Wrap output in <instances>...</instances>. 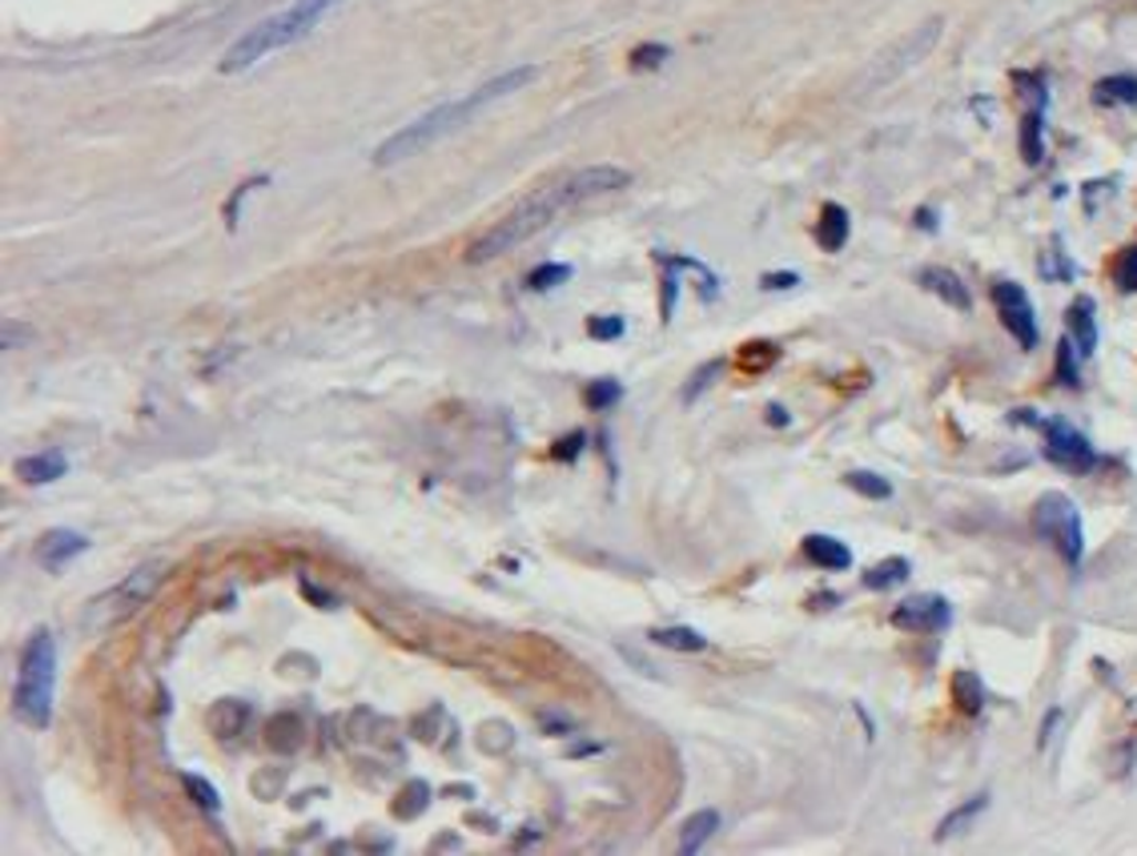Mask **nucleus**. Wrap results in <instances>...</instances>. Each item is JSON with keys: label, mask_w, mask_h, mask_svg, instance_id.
<instances>
[{"label": "nucleus", "mask_w": 1137, "mask_h": 856, "mask_svg": "<svg viewBox=\"0 0 1137 856\" xmlns=\"http://www.w3.org/2000/svg\"><path fill=\"white\" fill-rule=\"evenodd\" d=\"M1114 282L1126 294H1137V245H1126L1122 254H1117V262H1114Z\"/></svg>", "instance_id": "obj_28"}, {"label": "nucleus", "mask_w": 1137, "mask_h": 856, "mask_svg": "<svg viewBox=\"0 0 1137 856\" xmlns=\"http://www.w3.org/2000/svg\"><path fill=\"white\" fill-rule=\"evenodd\" d=\"M69 471V458L61 451H44V455H29L17 458V478L29 483V487H44V483H56V478Z\"/></svg>", "instance_id": "obj_14"}, {"label": "nucleus", "mask_w": 1137, "mask_h": 856, "mask_svg": "<svg viewBox=\"0 0 1137 856\" xmlns=\"http://www.w3.org/2000/svg\"><path fill=\"white\" fill-rule=\"evenodd\" d=\"M917 282H920V289H928V294H937L945 306H952V310H961V314H969L972 310V294H969V286H965L952 270H945V266H925V270H917Z\"/></svg>", "instance_id": "obj_11"}, {"label": "nucleus", "mask_w": 1137, "mask_h": 856, "mask_svg": "<svg viewBox=\"0 0 1137 856\" xmlns=\"http://www.w3.org/2000/svg\"><path fill=\"white\" fill-rule=\"evenodd\" d=\"M157 579H161V568H157V563H149V568H137L129 579H125L122 588L113 591V600L122 603V607H137L141 600H149V591L157 588Z\"/></svg>", "instance_id": "obj_19"}, {"label": "nucleus", "mask_w": 1137, "mask_h": 856, "mask_svg": "<svg viewBox=\"0 0 1137 856\" xmlns=\"http://www.w3.org/2000/svg\"><path fill=\"white\" fill-rule=\"evenodd\" d=\"M768 423H772V426H788L792 419H788L785 406H768Z\"/></svg>", "instance_id": "obj_39"}, {"label": "nucleus", "mask_w": 1137, "mask_h": 856, "mask_svg": "<svg viewBox=\"0 0 1137 856\" xmlns=\"http://www.w3.org/2000/svg\"><path fill=\"white\" fill-rule=\"evenodd\" d=\"M804 556L808 563H817L824 571H849L852 568V551L832 535H808L804 539Z\"/></svg>", "instance_id": "obj_15"}, {"label": "nucleus", "mask_w": 1137, "mask_h": 856, "mask_svg": "<svg viewBox=\"0 0 1137 856\" xmlns=\"http://www.w3.org/2000/svg\"><path fill=\"white\" fill-rule=\"evenodd\" d=\"M85 551H88V539L77 531H49L41 543H36V559H41L49 571H61L77 556H85Z\"/></svg>", "instance_id": "obj_12"}, {"label": "nucleus", "mask_w": 1137, "mask_h": 856, "mask_svg": "<svg viewBox=\"0 0 1137 856\" xmlns=\"http://www.w3.org/2000/svg\"><path fill=\"white\" fill-rule=\"evenodd\" d=\"M346 0H294V4H286L282 12H274V17H265V21H257L250 33H242L238 41H233L230 49H225V56H221V73H245V68H254L257 61H265V56H274L277 49H289V45H298L302 36H309L314 29H318L330 12H338L343 9Z\"/></svg>", "instance_id": "obj_3"}, {"label": "nucleus", "mask_w": 1137, "mask_h": 856, "mask_svg": "<svg viewBox=\"0 0 1137 856\" xmlns=\"http://www.w3.org/2000/svg\"><path fill=\"white\" fill-rule=\"evenodd\" d=\"M1065 330L1070 338L1077 342V355L1089 358L1097 350V318H1094V298L1082 294V298L1070 302V310H1065Z\"/></svg>", "instance_id": "obj_13"}, {"label": "nucleus", "mask_w": 1137, "mask_h": 856, "mask_svg": "<svg viewBox=\"0 0 1137 856\" xmlns=\"http://www.w3.org/2000/svg\"><path fill=\"white\" fill-rule=\"evenodd\" d=\"M917 225L933 234V230H937V213H933V210H917Z\"/></svg>", "instance_id": "obj_38"}, {"label": "nucleus", "mask_w": 1137, "mask_h": 856, "mask_svg": "<svg viewBox=\"0 0 1137 856\" xmlns=\"http://www.w3.org/2000/svg\"><path fill=\"white\" fill-rule=\"evenodd\" d=\"M1057 382L1065 390H1077L1082 387V370H1077V342H1073L1070 334L1057 342Z\"/></svg>", "instance_id": "obj_25"}, {"label": "nucleus", "mask_w": 1137, "mask_h": 856, "mask_svg": "<svg viewBox=\"0 0 1137 856\" xmlns=\"http://www.w3.org/2000/svg\"><path fill=\"white\" fill-rule=\"evenodd\" d=\"M667 61V45H640L631 53V68H655Z\"/></svg>", "instance_id": "obj_33"}, {"label": "nucleus", "mask_w": 1137, "mask_h": 856, "mask_svg": "<svg viewBox=\"0 0 1137 856\" xmlns=\"http://www.w3.org/2000/svg\"><path fill=\"white\" fill-rule=\"evenodd\" d=\"M716 828H719V812L716 809H704V812H696V816H687L684 833H680V853H684V856L699 853V848L707 845V836L716 833Z\"/></svg>", "instance_id": "obj_20"}, {"label": "nucleus", "mask_w": 1137, "mask_h": 856, "mask_svg": "<svg viewBox=\"0 0 1137 856\" xmlns=\"http://www.w3.org/2000/svg\"><path fill=\"white\" fill-rule=\"evenodd\" d=\"M1041 274H1045V278H1050V282H1070V278H1073V262H1070V257H1065V250H1061V242L1053 245L1050 254L1041 257Z\"/></svg>", "instance_id": "obj_29"}, {"label": "nucleus", "mask_w": 1137, "mask_h": 856, "mask_svg": "<svg viewBox=\"0 0 1137 856\" xmlns=\"http://www.w3.org/2000/svg\"><path fill=\"white\" fill-rule=\"evenodd\" d=\"M893 627L901 632H920V635H940L952 627V607L945 595L928 591V595H908L905 603H896Z\"/></svg>", "instance_id": "obj_10"}, {"label": "nucleus", "mask_w": 1137, "mask_h": 856, "mask_svg": "<svg viewBox=\"0 0 1137 856\" xmlns=\"http://www.w3.org/2000/svg\"><path fill=\"white\" fill-rule=\"evenodd\" d=\"M940 29H945V21L940 17H933V21H925L920 29H913V33H905L896 45H888L881 56H873V65H868V73H864V81H861V89H881V85H893L901 73H908L913 65H920L933 49H937V41H940Z\"/></svg>", "instance_id": "obj_6"}, {"label": "nucleus", "mask_w": 1137, "mask_h": 856, "mask_svg": "<svg viewBox=\"0 0 1137 856\" xmlns=\"http://www.w3.org/2000/svg\"><path fill=\"white\" fill-rule=\"evenodd\" d=\"M1033 531L1057 547L1061 559H1065V568H1082L1085 527H1082V515H1077V507H1073L1070 495H1061V490L1041 495L1038 507H1033Z\"/></svg>", "instance_id": "obj_5"}, {"label": "nucleus", "mask_w": 1137, "mask_h": 856, "mask_svg": "<svg viewBox=\"0 0 1137 856\" xmlns=\"http://www.w3.org/2000/svg\"><path fill=\"white\" fill-rule=\"evenodd\" d=\"M623 330H628V326H623V318H615V314H611V318H591V323H587V334H591L596 342H611V338H619Z\"/></svg>", "instance_id": "obj_32"}, {"label": "nucleus", "mask_w": 1137, "mask_h": 856, "mask_svg": "<svg viewBox=\"0 0 1137 856\" xmlns=\"http://www.w3.org/2000/svg\"><path fill=\"white\" fill-rule=\"evenodd\" d=\"M1038 431L1045 434V446H1041V455L1050 458L1053 467L1073 471V475H1089V471L1097 467L1094 443H1089V438H1085V434L1077 431L1070 419H1061V414H1053V419H1041Z\"/></svg>", "instance_id": "obj_7"}, {"label": "nucleus", "mask_w": 1137, "mask_h": 856, "mask_svg": "<svg viewBox=\"0 0 1137 856\" xmlns=\"http://www.w3.org/2000/svg\"><path fill=\"white\" fill-rule=\"evenodd\" d=\"M952 700H957V708H961L965 716H981V708H985V684H981V676L977 672H969V667H961V672H952Z\"/></svg>", "instance_id": "obj_17"}, {"label": "nucleus", "mask_w": 1137, "mask_h": 856, "mask_svg": "<svg viewBox=\"0 0 1137 856\" xmlns=\"http://www.w3.org/2000/svg\"><path fill=\"white\" fill-rule=\"evenodd\" d=\"M1017 93L1025 97V117H1021V157L1029 166H1041L1045 145H1041V129H1045V105H1050V89L1041 73H1013Z\"/></svg>", "instance_id": "obj_8"}, {"label": "nucleus", "mask_w": 1137, "mask_h": 856, "mask_svg": "<svg viewBox=\"0 0 1137 856\" xmlns=\"http://www.w3.org/2000/svg\"><path fill=\"white\" fill-rule=\"evenodd\" d=\"M796 282H800L796 274H764L760 286H764V289H792Z\"/></svg>", "instance_id": "obj_37"}, {"label": "nucleus", "mask_w": 1137, "mask_h": 856, "mask_svg": "<svg viewBox=\"0 0 1137 856\" xmlns=\"http://www.w3.org/2000/svg\"><path fill=\"white\" fill-rule=\"evenodd\" d=\"M1097 105H1137V77L1122 73V77H1105L1094 85Z\"/></svg>", "instance_id": "obj_23"}, {"label": "nucleus", "mask_w": 1137, "mask_h": 856, "mask_svg": "<svg viewBox=\"0 0 1137 856\" xmlns=\"http://www.w3.org/2000/svg\"><path fill=\"white\" fill-rule=\"evenodd\" d=\"M913 575V563L905 556H893V559H881L876 568L864 571V588L868 591H888V588H901L905 579Z\"/></svg>", "instance_id": "obj_18"}, {"label": "nucleus", "mask_w": 1137, "mask_h": 856, "mask_svg": "<svg viewBox=\"0 0 1137 856\" xmlns=\"http://www.w3.org/2000/svg\"><path fill=\"white\" fill-rule=\"evenodd\" d=\"M571 274H575L571 266H539V270H530V274H527V286L530 289L564 286V282H571Z\"/></svg>", "instance_id": "obj_30"}, {"label": "nucleus", "mask_w": 1137, "mask_h": 856, "mask_svg": "<svg viewBox=\"0 0 1137 856\" xmlns=\"http://www.w3.org/2000/svg\"><path fill=\"white\" fill-rule=\"evenodd\" d=\"M583 399H587V406H591V411H611V406L623 399V387H619L615 379H596L591 387L583 390Z\"/></svg>", "instance_id": "obj_26"}, {"label": "nucleus", "mask_w": 1137, "mask_h": 856, "mask_svg": "<svg viewBox=\"0 0 1137 856\" xmlns=\"http://www.w3.org/2000/svg\"><path fill=\"white\" fill-rule=\"evenodd\" d=\"M993 306H997V314H1001L1006 330L1017 338V346H1021V350H1038L1041 330H1038V314H1033V302H1029L1025 286H1017V282H997Z\"/></svg>", "instance_id": "obj_9"}, {"label": "nucleus", "mask_w": 1137, "mask_h": 856, "mask_svg": "<svg viewBox=\"0 0 1137 856\" xmlns=\"http://www.w3.org/2000/svg\"><path fill=\"white\" fill-rule=\"evenodd\" d=\"M648 640L660 647H672V652H704L707 647V640L696 627H652Z\"/></svg>", "instance_id": "obj_22"}, {"label": "nucleus", "mask_w": 1137, "mask_h": 856, "mask_svg": "<svg viewBox=\"0 0 1137 856\" xmlns=\"http://www.w3.org/2000/svg\"><path fill=\"white\" fill-rule=\"evenodd\" d=\"M849 210L844 205H836V201H829L824 210H820V222H817V242H820V250H829V254H840L844 250V242H849Z\"/></svg>", "instance_id": "obj_16"}, {"label": "nucleus", "mask_w": 1137, "mask_h": 856, "mask_svg": "<svg viewBox=\"0 0 1137 856\" xmlns=\"http://www.w3.org/2000/svg\"><path fill=\"white\" fill-rule=\"evenodd\" d=\"M535 77H539V68H535V65H519V68H507V73L491 77L486 85H478V89L466 93V97L442 101V105L427 109L422 117H414L410 125L394 129L387 141L378 145V149H375V166L387 169V166H398V161H410V157L427 154V149H431V145H439L442 137L459 134L463 125L475 121L478 113L491 109L495 101H503V97H510V93L527 89Z\"/></svg>", "instance_id": "obj_2"}, {"label": "nucleus", "mask_w": 1137, "mask_h": 856, "mask_svg": "<svg viewBox=\"0 0 1137 856\" xmlns=\"http://www.w3.org/2000/svg\"><path fill=\"white\" fill-rule=\"evenodd\" d=\"M583 451V434H567L564 446H555V458H575Z\"/></svg>", "instance_id": "obj_36"}, {"label": "nucleus", "mask_w": 1137, "mask_h": 856, "mask_svg": "<svg viewBox=\"0 0 1137 856\" xmlns=\"http://www.w3.org/2000/svg\"><path fill=\"white\" fill-rule=\"evenodd\" d=\"M623 186H631V173L619 166H587V169L567 173V178H555L551 186H543V190H535L527 201H519L507 218H498L483 237H475L471 250H466V262L478 266V262L503 257L507 250H515V245L530 242L539 230H547L555 218H564L567 210H575L579 201L599 198V193H615L623 190Z\"/></svg>", "instance_id": "obj_1"}, {"label": "nucleus", "mask_w": 1137, "mask_h": 856, "mask_svg": "<svg viewBox=\"0 0 1137 856\" xmlns=\"http://www.w3.org/2000/svg\"><path fill=\"white\" fill-rule=\"evenodd\" d=\"M772 358H776V346L772 342H748V346H744V367H748V370L764 367V362H772Z\"/></svg>", "instance_id": "obj_34"}, {"label": "nucleus", "mask_w": 1137, "mask_h": 856, "mask_svg": "<svg viewBox=\"0 0 1137 856\" xmlns=\"http://www.w3.org/2000/svg\"><path fill=\"white\" fill-rule=\"evenodd\" d=\"M844 483H849L856 495H864V499H893V483L884 475H873V471H849Z\"/></svg>", "instance_id": "obj_24"}, {"label": "nucleus", "mask_w": 1137, "mask_h": 856, "mask_svg": "<svg viewBox=\"0 0 1137 856\" xmlns=\"http://www.w3.org/2000/svg\"><path fill=\"white\" fill-rule=\"evenodd\" d=\"M1057 720H1061V712H1057V708H1053V712L1045 716V723H1041V744H1045V740H1050V732H1053V728H1057Z\"/></svg>", "instance_id": "obj_40"}, {"label": "nucleus", "mask_w": 1137, "mask_h": 856, "mask_svg": "<svg viewBox=\"0 0 1137 856\" xmlns=\"http://www.w3.org/2000/svg\"><path fill=\"white\" fill-rule=\"evenodd\" d=\"M53 696H56V640L53 632H36L24 644L17 688H12V712L29 728H49L53 720Z\"/></svg>", "instance_id": "obj_4"}, {"label": "nucleus", "mask_w": 1137, "mask_h": 856, "mask_svg": "<svg viewBox=\"0 0 1137 856\" xmlns=\"http://www.w3.org/2000/svg\"><path fill=\"white\" fill-rule=\"evenodd\" d=\"M186 789L193 792V801H198L206 812H221V801H218V792H213V784H210V780H201V776H186Z\"/></svg>", "instance_id": "obj_31"}, {"label": "nucleus", "mask_w": 1137, "mask_h": 856, "mask_svg": "<svg viewBox=\"0 0 1137 856\" xmlns=\"http://www.w3.org/2000/svg\"><path fill=\"white\" fill-rule=\"evenodd\" d=\"M716 374H724V358H716V362H704V367H699L696 374H692V382L684 387V394H680V399H684L687 406H692V402H696L699 394H704V390L712 387V382H716Z\"/></svg>", "instance_id": "obj_27"}, {"label": "nucleus", "mask_w": 1137, "mask_h": 856, "mask_svg": "<svg viewBox=\"0 0 1137 856\" xmlns=\"http://www.w3.org/2000/svg\"><path fill=\"white\" fill-rule=\"evenodd\" d=\"M29 338V326L21 323H4V350H17V346Z\"/></svg>", "instance_id": "obj_35"}, {"label": "nucleus", "mask_w": 1137, "mask_h": 856, "mask_svg": "<svg viewBox=\"0 0 1137 856\" xmlns=\"http://www.w3.org/2000/svg\"><path fill=\"white\" fill-rule=\"evenodd\" d=\"M989 809V792H977V796H969L965 804H957V809L940 821V828H937V841H949V836H957V833H965L981 812Z\"/></svg>", "instance_id": "obj_21"}]
</instances>
